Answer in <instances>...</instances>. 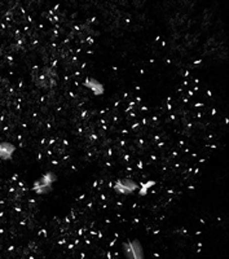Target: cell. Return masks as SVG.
<instances>
[{
	"label": "cell",
	"instance_id": "6da1fadb",
	"mask_svg": "<svg viewBox=\"0 0 229 259\" xmlns=\"http://www.w3.org/2000/svg\"><path fill=\"white\" fill-rule=\"evenodd\" d=\"M57 182V175L52 171H48L36 179L32 184V192L36 194H48L52 192L53 183Z\"/></svg>",
	"mask_w": 229,
	"mask_h": 259
},
{
	"label": "cell",
	"instance_id": "7a4b0ae2",
	"mask_svg": "<svg viewBox=\"0 0 229 259\" xmlns=\"http://www.w3.org/2000/svg\"><path fill=\"white\" fill-rule=\"evenodd\" d=\"M122 249H123L124 256L128 259H144L145 256L143 245H141V242L138 239L124 242L122 245Z\"/></svg>",
	"mask_w": 229,
	"mask_h": 259
},
{
	"label": "cell",
	"instance_id": "3957f363",
	"mask_svg": "<svg viewBox=\"0 0 229 259\" xmlns=\"http://www.w3.org/2000/svg\"><path fill=\"white\" fill-rule=\"evenodd\" d=\"M139 188L140 186L131 179H119L114 184V192H117L118 194H126V196L135 193L136 191H139Z\"/></svg>",
	"mask_w": 229,
	"mask_h": 259
},
{
	"label": "cell",
	"instance_id": "277c9868",
	"mask_svg": "<svg viewBox=\"0 0 229 259\" xmlns=\"http://www.w3.org/2000/svg\"><path fill=\"white\" fill-rule=\"evenodd\" d=\"M83 87L88 89L95 96H101V95H104V92H105L104 84L100 80H97L96 78H87V79L83 82Z\"/></svg>",
	"mask_w": 229,
	"mask_h": 259
},
{
	"label": "cell",
	"instance_id": "5b68a950",
	"mask_svg": "<svg viewBox=\"0 0 229 259\" xmlns=\"http://www.w3.org/2000/svg\"><path fill=\"white\" fill-rule=\"evenodd\" d=\"M15 152V144H12V143L9 142L0 143V159H2V161H9V159H12Z\"/></svg>",
	"mask_w": 229,
	"mask_h": 259
},
{
	"label": "cell",
	"instance_id": "8992f818",
	"mask_svg": "<svg viewBox=\"0 0 229 259\" xmlns=\"http://www.w3.org/2000/svg\"><path fill=\"white\" fill-rule=\"evenodd\" d=\"M154 186H156V182H154V180H148V182L143 183L140 186V188H139V196H145V194L149 192V189L153 188Z\"/></svg>",
	"mask_w": 229,
	"mask_h": 259
}]
</instances>
